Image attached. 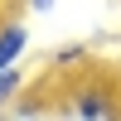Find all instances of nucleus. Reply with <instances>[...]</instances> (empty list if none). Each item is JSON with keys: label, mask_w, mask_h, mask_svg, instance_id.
Instances as JSON below:
<instances>
[{"label": "nucleus", "mask_w": 121, "mask_h": 121, "mask_svg": "<svg viewBox=\"0 0 121 121\" xmlns=\"http://www.w3.org/2000/svg\"><path fill=\"white\" fill-rule=\"evenodd\" d=\"M29 53V24L19 10H0V68H19Z\"/></svg>", "instance_id": "2"}, {"label": "nucleus", "mask_w": 121, "mask_h": 121, "mask_svg": "<svg viewBox=\"0 0 121 121\" xmlns=\"http://www.w3.org/2000/svg\"><path fill=\"white\" fill-rule=\"evenodd\" d=\"M87 53H92L87 44H58L53 53H48V68H53V73H73V68L87 63Z\"/></svg>", "instance_id": "3"}, {"label": "nucleus", "mask_w": 121, "mask_h": 121, "mask_svg": "<svg viewBox=\"0 0 121 121\" xmlns=\"http://www.w3.org/2000/svg\"><path fill=\"white\" fill-rule=\"evenodd\" d=\"M19 10H24V15H48V10L58 5V0H15Z\"/></svg>", "instance_id": "6"}, {"label": "nucleus", "mask_w": 121, "mask_h": 121, "mask_svg": "<svg viewBox=\"0 0 121 121\" xmlns=\"http://www.w3.org/2000/svg\"><path fill=\"white\" fill-rule=\"evenodd\" d=\"M24 87H29L24 68H0V107H15L24 97Z\"/></svg>", "instance_id": "4"}, {"label": "nucleus", "mask_w": 121, "mask_h": 121, "mask_svg": "<svg viewBox=\"0 0 121 121\" xmlns=\"http://www.w3.org/2000/svg\"><path fill=\"white\" fill-rule=\"evenodd\" d=\"M63 112L73 121H121V97L112 92V82L87 78V82H78L63 97Z\"/></svg>", "instance_id": "1"}, {"label": "nucleus", "mask_w": 121, "mask_h": 121, "mask_svg": "<svg viewBox=\"0 0 121 121\" xmlns=\"http://www.w3.org/2000/svg\"><path fill=\"white\" fill-rule=\"evenodd\" d=\"M0 121H44V112H39V102H24L19 97L15 107H0Z\"/></svg>", "instance_id": "5"}]
</instances>
